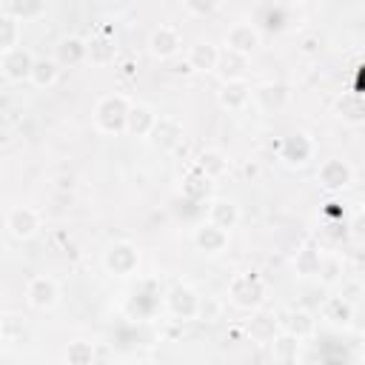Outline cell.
Instances as JSON below:
<instances>
[{
	"instance_id": "6da1fadb",
	"label": "cell",
	"mask_w": 365,
	"mask_h": 365,
	"mask_svg": "<svg viewBox=\"0 0 365 365\" xmlns=\"http://www.w3.org/2000/svg\"><path fill=\"white\" fill-rule=\"evenodd\" d=\"M228 302L240 311H257L265 302V282L257 274H234L228 282Z\"/></svg>"
},
{
	"instance_id": "7a4b0ae2",
	"label": "cell",
	"mask_w": 365,
	"mask_h": 365,
	"mask_svg": "<svg viewBox=\"0 0 365 365\" xmlns=\"http://www.w3.org/2000/svg\"><path fill=\"white\" fill-rule=\"evenodd\" d=\"M128 100L123 94H106L94 106V125L103 134H120L125 128V114H128Z\"/></svg>"
},
{
	"instance_id": "3957f363",
	"label": "cell",
	"mask_w": 365,
	"mask_h": 365,
	"mask_svg": "<svg viewBox=\"0 0 365 365\" xmlns=\"http://www.w3.org/2000/svg\"><path fill=\"white\" fill-rule=\"evenodd\" d=\"M317 182H319L325 191H331V194L345 191V188L354 182V168H351L348 160H342V157H331V160H325V163L319 165V171H317Z\"/></svg>"
},
{
	"instance_id": "277c9868",
	"label": "cell",
	"mask_w": 365,
	"mask_h": 365,
	"mask_svg": "<svg viewBox=\"0 0 365 365\" xmlns=\"http://www.w3.org/2000/svg\"><path fill=\"white\" fill-rule=\"evenodd\" d=\"M251 97L262 111L277 114L291 103V86L279 83V80H268V83H259L257 88H251Z\"/></svg>"
},
{
	"instance_id": "5b68a950",
	"label": "cell",
	"mask_w": 365,
	"mask_h": 365,
	"mask_svg": "<svg viewBox=\"0 0 365 365\" xmlns=\"http://www.w3.org/2000/svg\"><path fill=\"white\" fill-rule=\"evenodd\" d=\"M103 265H106V271L114 274V277H128V274H134L137 265H140V251H137V245H131V242H114V245L106 251Z\"/></svg>"
},
{
	"instance_id": "8992f818",
	"label": "cell",
	"mask_w": 365,
	"mask_h": 365,
	"mask_svg": "<svg viewBox=\"0 0 365 365\" xmlns=\"http://www.w3.org/2000/svg\"><path fill=\"white\" fill-rule=\"evenodd\" d=\"M182 123L174 120V117H154L151 128H148V143L160 151H174L180 143H182Z\"/></svg>"
},
{
	"instance_id": "52a82bcc",
	"label": "cell",
	"mask_w": 365,
	"mask_h": 365,
	"mask_svg": "<svg viewBox=\"0 0 365 365\" xmlns=\"http://www.w3.org/2000/svg\"><path fill=\"white\" fill-rule=\"evenodd\" d=\"M31 63H34V57H31V51H26L23 46H14V48H9V51L0 54V71H3V77L11 80V83L29 80Z\"/></svg>"
},
{
	"instance_id": "ba28073f",
	"label": "cell",
	"mask_w": 365,
	"mask_h": 365,
	"mask_svg": "<svg viewBox=\"0 0 365 365\" xmlns=\"http://www.w3.org/2000/svg\"><path fill=\"white\" fill-rule=\"evenodd\" d=\"M6 228L14 240H29L37 234L40 228V214L31 208V205H14L9 214H6Z\"/></svg>"
},
{
	"instance_id": "9c48e42d",
	"label": "cell",
	"mask_w": 365,
	"mask_h": 365,
	"mask_svg": "<svg viewBox=\"0 0 365 365\" xmlns=\"http://www.w3.org/2000/svg\"><path fill=\"white\" fill-rule=\"evenodd\" d=\"M180 46H182V37L174 26H160L148 37V54L154 60H171L180 51Z\"/></svg>"
},
{
	"instance_id": "30bf717a",
	"label": "cell",
	"mask_w": 365,
	"mask_h": 365,
	"mask_svg": "<svg viewBox=\"0 0 365 365\" xmlns=\"http://www.w3.org/2000/svg\"><path fill=\"white\" fill-rule=\"evenodd\" d=\"M319 311H322V319L334 328H351L354 317H356V308L354 302H348L342 294H334V297H325L319 302Z\"/></svg>"
},
{
	"instance_id": "8fae6325",
	"label": "cell",
	"mask_w": 365,
	"mask_h": 365,
	"mask_svg": "<svg viewBox=\"0 0 365 365\" xmlns=\"http://www.w3.org/2000/svg\"><path fill=\"white\" fill-rule=\"evenodd\" d=\"M279 157L288 163V165H305L311 157H314V140L305 134V131H294L282 140L279 145Z\"/></svg>"
},
{
	"instance_id": "7c38bea8",
	"label": "cell",
	"mask_w": 365,
	"mask_h": 365,
	"mask_svg": "<svg viewBox=\"0 0 365 365\" xmlns=\"http://www.w3.org/2000/svg\"><path fill=\"white\" fill-rule=\"evenodd\" d=\"M57 297H60V291H57V282L51 277H43L40 274V277H31L29 285H26V302L31 308H37V311L51 308L57 302Z\"/></svg>"
},
{
	"instance_id": "4fadbf2b",
	"label": "cell",
	"mask_w": 365,
	"mask_h": 365,
	"mask_svg": "<svg viewBox=\"0 0 365 365\" xmlns=\"http://www.w3.org/2000/svg\"><path fill=\"white\" fill-rule=\"evenodd\" d=\"M262 37L257 31V26L251 23H234L228 31H225V48H234V51H242V54H254L259 48Z\"/></svg>"
},
{
	"instance_id": "5bb4252c",
	"label": "cell",
	"mask_w": 365,
	"mask_h": 365,
	"mask_svg": "<svg viewBox=\"0 0 365 365\" xmlns=\"http://www.w3.org/2000/svg\"><path fill=\"white\" fill-rule=\"evenodd\" d=\"M194 248L202 251V254H220L225 245H228V231L214 225V222H202L194 228Z\"/></svg>"
},
{
	"instance_id": "9a60e30c",
	"label": "cell",
	"mask_w": 365,
	"mask_h": 365,
	"mask_svg": "<svg viewBox=\"0 0 365 365\" xmlns=\"http://www.w3.org/2000/svg\"><path fill=\"white\" fill-rule=\"evenodd\" d=\"M165 308H168L177 319H194V311H197V294H194V288H188V285H174V288L165 294Z\"/></svg>"
},
{
	"instance_id": "2e32d148",
	"label": "cell",
	"mask_w": 365,
	"mask_h": 365,
	"mask_svg": "<svg viewBox=\"0 0 365 365\" xmlns=\"http://www.w3.org/2000/svg\"><path fill=\"white\" fill-rule=\"evenodd\" d=\"M248 100H251V86L245 80H222V86L217 91V103L225 111H240Z\"/></svg>"
},
{
	"instance_id": "e0dca14e",
	"label": "cell",
	"mask_w": 365,
	"mask_h": 365,
	"mask_svg": "<svg viewBox=\"0 0 365 365\" xmlns=\"http://www.w3.org/2000/svg\"><path fill=\"white\" fill-rule=\"evenodd\" d=\"M214 71H220L222 80H245L248 74V54L234 51V48H222L217 57Z\"/></svg>"
},
{
	"instance_id": "ac0fdd59",
	"label": "cell",
	"mask_w": 365,
	"mask_h": 365,
	"mask_svg": "<svg viewBox=\"0 0 365 365\" xmlns=\"http://www.w3.org/2000/svg\"><path fill=\"white\" fill-rule=\"evenodd\" d=\"M54 60L60 63V68H71V66H80L86 60V40L77 37V34H68L63 40H57L54 46Z\"/></svg>"
},
{
	"instance_id": "d6986e66",
	"label": "cell",
	"mask_w": 365,
	"mask_h": 365,
	"mask_svg": "<svg viewBox=\"0 0 365 365\" xmlns=\"http://www.w3.org/2000/svg\"><path fill=\"white\" fill-rule=\"evenodd\" d=\"M114 57H117V46H114L111 34L100 31L91 40H86V60H91L94 66H108V63H114Z\"/></svg>"
},
{
	"instance_id": "ffe728a7",
	"label": "cell",
	"mask_w": 365,
	"mask_h": 365,
	"mask_svg": "<svg viewBox=\"0 0 365 365\" xmlns=\"http://www.w3.org/2000/svg\"><path fill=\"white\" fill-rule=\"evenodd\" d=\"M217 57H220V48L214 46V43H208V40H197L191 48H188V66H191V71H214V66H217Z\"/></svg>"
},
{
	"instance_id": "44dd1931",
	"label": "cell",
	"mask_w": 365,
	"mask_h": 365,
	"mask_svg": "<svg viewBox=\"0 0 365 365\" xmlns=\"http://www.w3.org/2000/svg\"><path fill=\"white\" fill-rule=\"evenodd\" d=\"M154 111H151V106H145V103H134V106H128V114H125V134H131V137H145L148 134V128H151V123H154Z\"/></svg>"
},
{
	"instance_id": "7402d4cb",
	"label": "cell",
	"mask_w": 365,
	"mask_h": 365,
	"mask_svg": "<svg viewBox=\"0 0 365 365\" xmlns=\"http://www.w3.org/2000/svg\"><path fill=\"white\" fill-rule=\"evenodd\" d=\"M299 336H294L291 331H277L274 339L268 342L271 345V356L277 362H297L299 359Z\"/></svg>"
},
{
	"instance_id": "603a6c76",
	"label": "cell",
	"mask_w": 365,
	"mask_h": 365,
	"mask_svg": "<svg viewBox=\"0 0 365 365\" xmlns=\"http://www.w3.org/2000/svg\"><path fill=\"white\" fill-rule=\"evenodd\" d=\"M57 77H60V63H57L54 57H34L29 80H31L37 88H48V86H54Z\"/></svg>"
},
{
	"instance_id": "cb8c5ba5",
	"label": "cell",
	"mask_w": 365,
	"mask_h": 365,
	"mask_svg": "<svg viewBox=\"0 0 365 365\" xmlns=\"http://www.w3.org/2000/svg\"><path fill=\"white\" fill-rule=\"evenodd\" d=\"M334 108H336V117L339 120H345V123H362L365 120V103H362V94L359 91H348V94H342L336 103H334Z\"/></svg>"
},
{
	"instance_id": "d4e9b609",
	"label": "cell",
	"mask_w": 365,
	"mask_h": 365,
	"mask_svg": "<svg viewBox=\"0 0 365 365\" xmlns=\"http://www.w3.org/2000/svg\"><path fill=\"white\" fill-rule=\"evenodd\" d=\"M208 222H214V225L231 231V228H237V222H240V208H237L231 200H214V202L208 205Z\"/></svg>"
},
{
	"instance_id": "484cf974",
	"label": "cell",
	"mask_w": 365,
	"mask_h": 365,
	"mask_svg": "<svg viewBox=\"0 0 365 365\" xmlns=\"http://www.w3.org/2000/svg\"><path fill=\"white\" fill-rule=\"evenodd\" d=\"M285 331H291V334L299 336V339L314 336V331H317V317H314V311H311V308H294V311L288 314V319H285Z\"/></svg>"
},
{
	"instance_id": "4316f807",
	"label": "cell",
	"mask_w": 365,
	"mask_h": 365,
	"mask_svg": "<svg viewBox=\"0 0 365 365\" xmlns=\"http://www.w3.org/2000/svg\"><path fill=\"white\" fill-rule=\"evenodd\" d=\"M194 168L202 171L208 180H217V177H222V174L228 171V160H225V154H220L217 148H205V151H200Z\"/></svg>"
},
{
	"instance_id": "83f0119b",
	"label": "cell",
	"mask_w": 365,
	"mask_h": 365,
	"mask_svg": "<svg viewBox=\"0 0 365 365\" xmlns=\"http://www.w3.org/2000/svg\"><path fill=\"white\" fill-rule=\"evenodd\" d=\"M208 194H211V180H208L202 171L191 168V171L185 174V180H182V197L191 200V202H202Z\"/></svg>"
},
{
	"instance_id": "f1b7e54d",
	"label": "cell",
	"mask_w": 365,
	"mask_h": 365,
	"mask_svg": "<svg viewBox=\"0 0 365 365\" xmlns=\"http://www.w3.org/2000/svg\"><path fill=\"white\" fill-rule=\"evenodd\" d=\"M319 262H322V251L317 245H311V242H305L294 257V268H297L299 277H317Z\"/></svg>"
},
{
	"instance_id": "f546056e",
	"label": "cell",
	"mask_w": 365,
	"mask_h": 365,
	"mask_svg": "<svg viewBox=\"0 0 365 365\" xmlns=\"http://www.w3.org/2000/svg\"><path fill=\"white\" fill-rule=\"evenodd\" d=\"M248 334H251V339H257V342L268 345V342L274 339V334H277V319H274L271 314H254V311H251Z\"/></svg>"
},
{
	"instance_id": "4dcf8cb0",
	"label": "cell",
	"mask_w": 365,
	"mask_h": 365,
	"mask_svg": "<svg viewBox=\"0 0 365 365\" xmlns=\"http://www.w3.org/2000/svg\"><path fill=\"white\" fill-rule=\"evenodd\" d=\"M6 6H9V14H14L20 23L37 20L46 11V0H6Z\"/></svg>"
},
{
	"instance_id": "1f68e13d",
	"label": "cell",
	"mask_w": 365,
	"mask_h": 365,
	"mask_svg": "<svg viewBox=\"0 0 365 365\" xmlns=\"http://www.w3.org/2000/svg\"><path fill=\"white\" fill-rule=\"evenodd\" d=\"M20 46V20L14 14H0V54Z\"/></svg>"
},
{
	"instance_id": "d6a6232c",
	"label": "cell",
	"mask_w": 365,
	"mask_h": 365,
	"mask_svg": "<svg viewBox=\"0 0 365 365\" xmlns=\"http://www.w3.org/2000/svg\"><path fill=\"white\" fill-rule=\"evenodd\" d=\"M0 336H3L6 342L23 339V336H26V317H20V314H6V317H0Z\"/></svg>"
},
{
	"instance_id": "836d02e7",
	"label": "cell",
	"mask_w": 365,
	"mask_h": 365,
	"mask_svg": "<svg viewBox=\"0 0 365 365\" xmlns=\"http://www.w3.org/2000/svg\"><path fill=\"white\" fill-rule=\"evenodd\" d=\"M66 362H68V365H91V362H94V345H91V342H83V339L68 342V348H66Z\"/></svg>"
},
{
	"instance_id": "e575fe53",
	"label": "cell",
	"mask_w": 365,
	"mask_h": 365,
	"mask_svg": "<svg viewBox=\"0 0 365 365\" xmlns=\"http://www.w3.org/2000/svg\"><path fill=\"white\" fill-rule=\"evenodd\" d=\"M220 311H222L220 299H214V297H197V311H194V319L214 322V319H220Z\"/></svg>"
},
{
	"instance_id": "d590c367",
	"label": "cell",
	"mask_w": 365,
	"mask_h": 365,
	"mask_svg": "<svg viewBox=\"0 0 365 365\" xmlns=\"http://www.w3.org/2000/svg\"><path fill=\"white\" fill-rule=\"evenodd\" d=\"M317 277H319L325 285H334V282H339V277H342V262H339L336 257H322Z\"/></svg>"
},
{
	"instance_id": "8d00e7d4",
	"label": "cell",
	"mask_w": 365,
	"mask_h": 365,
	"mask_svg": "<svg viewBox=\"0 0 365 365\" xmlns=\"http://www.w3.org/2000/svg\"><path fill=\"white\" fill-rule=\"evenodd\" d=\"M185 3V9L191 11V14H197V17H208V14H214L217 9H220V0H182Z\"/></svg>"
},
{
	"instance_id": "74e56055",
	"label": "cell",
	"mask_w": 365,
	"mask_h": 365,
	"mask_svg": "<svg viewBox=\"0 0 365 365\" xmlns=\"http://www.w3.org/2000/svg\"><path fill=\"white\" fill-rule=\"evenodd\" d=\"M339 294L348 299V302H359V297H362V282L359 279H342V288H339Z\"/></svg>"
}]
</instances>
